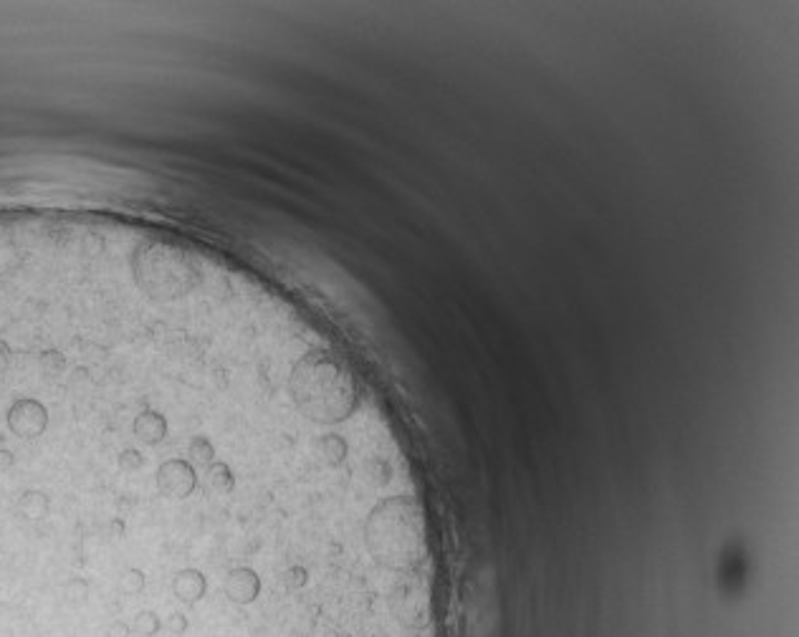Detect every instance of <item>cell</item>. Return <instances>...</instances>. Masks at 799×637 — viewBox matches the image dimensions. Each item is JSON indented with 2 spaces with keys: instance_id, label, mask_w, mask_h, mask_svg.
Listing matches in <instances>:
<instances>
[{
  "instance_id": "6da1fadb",
  "label": "cell",
  "mask_w": 799,
  "mask_h": 637,
  "mask_svg": "<svg viewBox=\"0 0 799 637\" xmlns=\"http://www.w3.org/2000/svg\"><path fill=\"white\" fill-rule=\"evenodd\" d=\"M48 425H51V412L46 402L33 394L16 397L6 410V428L18 441H38L41 435H46Z\"/></svg>"
},
{
  "instance_id": "7a4b0ae2",
  "label": "cell",
  "mask_w": 799,
  "mask_h": 637,
  "mask_svg": "<svg viewBox=\"0 0 799 637\" xmlns=\"http://www.w3.org/2000/svg\"><path fill=\"white\" fill-rule=\"evenodd\" d=\"M155 483L167 501H185L197 491V468L187 458H167L157 465Z\"/></svg>"
},
{
  "instance_id": "3957f363",
  "label": "cell",
  "mask_w": 799,
  "mask_h": 637,
  "mask_svg": "<svg viewBox=\"0 0 799 637\" xmlns=\"http://www.w3.org/2000/svg\"><path fill=\"white\" fill-rule=\"evenodd\" d=\"M266 592V577L253 564H236L223 580V597L233 607H253Z\"/></svg>"
},
{
  "instance_id": "277c9868",
  "label": "cell",
  "mask_w": 799,
  "mask_h": 637,
  "mask_svg": "<svg viewBox=\"0 0 799 637\" xmlns=\"http://www.w3.org/2000/svg\"><path fill=\"white\" fill-rule=\"evenodd\" d=\"M132 435L139 443H145V445H160L162 441H167L170 435L167 417L160 410H155V407H145V410H139L134 415Z\"/></svg>"
},
{
  "instance_id": "5b68a950",
  "label": "cell",
  "mask_w": 799,
  "mask_h": 637,
  "mask_svg": "<svg viewBox=\"0 0 799 637\" xmlns=\"http://www.w3.org/2000/svg\"><path fill=\"white\" fill-rule=\"evenodd\" d=\"M170 587H172V594L177 597L180 602L197 604V602H203V597L208 594V577H205L200 569L187 567V569L175 572L172 585Z\"/></svg>"
},
{
  "instance_id": "8992f818",
  "label": "cell",
  "mask_w": 799,
  "mask_h": 637,
  "mask_svg": "<svg viewBox=\"0 0 799 637\" xmlns=\"http://www.w3.org/2000/svg\"><path fill=\"white\" fill-rule=\"evenodd\" d=\"M16 511L21 519L31 524L43 521L51 511V496L46 491H38V488H26L21 496L16 499Z\"/></svg>"
},
{
  "instance_id": "52a82bcc",
  "label": "cell",
  "mask_w": 799,
  "mask_h": 637,
  "mask_svg": "<svg viewBox=\"0 0 799 637\" xmlns=\"http://www.w3.org/2000/svg\"><path fill=\"white\" fill-rule=\"evenodd\" d=\"M205 475H208V483L210 488H213L215 493H221V496H233V493L238 491V475L236 470L231 468V463L228 460H213V463L205 468Z\"/></svg>"
},
{
  "instance_id": "ba28073f",
  "label": "cell",
  "mask_w": 799,
  "mask_h": 637,
  "mask_svg": "<svg viewBox=\"0 0 799 637\" xmlns=\"http://www.w3.org/2000/svg\"><path fill=\"white\" fill-rule=\"evenodd\" d=\"M187 460H190L192 465L208 468L213 460H218V450H215V443L210 441L208 435H192L190 443H187Z\"/></svg>"
},
{
  "instance_id": "9c48e42d",
  "label": "cell",
  "mask_w": 799,
  "mask_h": 637,
  "mask_svg": "<svg viewBox=\"0 0 799 637\" xmlns=\"http://www.w3.org/2000/svg\"><path fill=\"white\" fill-rule=\"evenodd\" d=\"M160 630H162V620H160V617H157V612H152V609H142V612L134 617L132 632H137V635L155 637Z\"/></svg>"
},
{
  "instance_id": "30bf717a",
  "label": "cell",
  "mask_w": 799,
  "mask_h": 637,
  "mask_svg": "<svg viewBox=\"0 0 799 637\" xmlns=\"http://www.w3.org/2000/svg\"><path fill=\"white\" fill-rule=\"evenodd\" d=\"M145 587H147V574L139 567H127V572H124L122 580H119V589H122L124 594H142Z\"/></svg>"
},
{
  "instance_id": "8fae6325",
  "label": "cell",
  "mask_w": 799,
  "mask_h": 637,
  "mask_svg": "<svg viewBox=\"0 0 799 637\" xmlns=\"http://www.w3.org/2000/svg\"><path fill=\"white\" fill-rule=\"evenodd\" d=\"M147 463V458L142 455V450H137V448H124L119 455H116V465L124 470V473H137V470H142Z\"/></svg>"
},
{
  "instance_id": "7c38bea8",
  "label": "cell",
  "mask_w": 799,
  "mask_h": 637,
  "mask_svg": "<svg viewBox=\"0 0 799 637\" xmlns=\"http://www.w3.org/2000/svg\"><path fill=\"white\" fill-rule=\"evenodd\" d=\"M66 597H69L71 602H84L89 597V582L82 580V577H71V580L66 582Z\"/></svg>"
},
{
  "instance_id": "4fadbf2b",
  "label": "cell",
  "mask_w": 799,
  "mask_h": 637,
  "mask_svg": "<svg viewBox=\"0 0 799 637\" xmlns=\"http://www.w3.org/2000/svg\"><path fill=\"white\" fill-rule=\"evenodd\" d=\"M187 627H190V622H187V617L182 612H175L167 617V630L172 632V635H185Z\"/></svg>"
},
{
  "instance_id": "5bb4252c",
  "label": "cell",
  "mask_w": 799,
  "mask_h": 637,
  "mask_svg": "<svg viewBox=\"0 0 799 637\" xmlns=\"http://www.w3.org/2000/svg\"><path fill=\"white\" fill-rule=\"evenodd\" d=\"M129 635H132V627H129L127 622H122V620L111 622L109 630H106V637H129Z\"/></svg>"
}]
</instances>
